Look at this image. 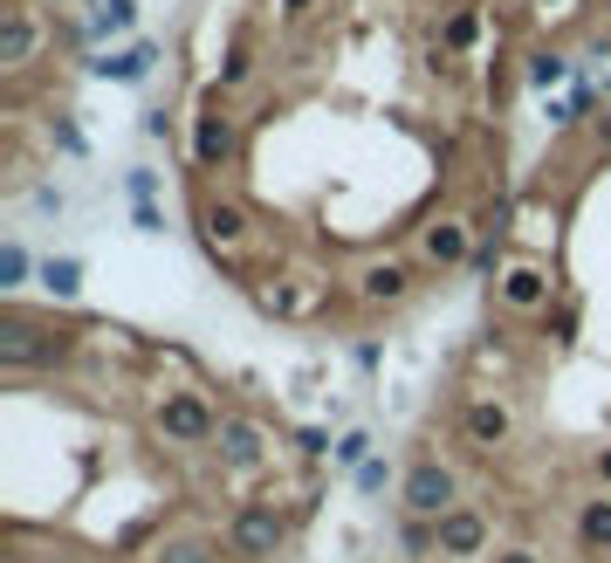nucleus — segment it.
I'll return each mask as SVG.
<instances>
[{
	"instance_id": "obj_1",
	"label": "nucleus",
	"mask_w": 611,
	"mask_h": 563,
	"mask_svg": "<svg viewBox=\"0 0 611 563\" xmlns=\"http://www.w3.org/2000/svg\"><path fill=\"white\" fill-rule=\"evenodd\" d=\"M193 234H199V248L214 254V268H227V275L254 282V275H247V248H254V214L241 207L234 193H220V186H199V193H193Z\"/></svg>"
},
{
	"instance_id": "obj_2",
	"label": "nucleus",
	"mask_w": 611,
	"mask_h": 563,
	"mask_svg": "<svg viewBox=\"0 0 611 563\" xmlns=\"http://www.w3.org/2000/svg\"><path fill=\"white\" fill-rule=\"evenodd\" d=\"M254 310L275 317V323H323L330 302H337V282H330L323 268H268L247 282Z\"/></svg>"
},
{
	"instance_id": "obj_3",
	"label": "nucleus",
	"mask_w": 611,
	"mask_h": 563,
	"mask_svg": "<svg viewBox=\"0 0 611 563\" xmlns=\"http://www.w3.org/2000/svg\"><path fill=\"white\" fill-rule=\"evenodd\" d=\"M145 413H151V433H159L165 447H214V433H220V405L199 392V386H159L145 399Z\"/></svg>"
},
{
	"instance_id": "obj_4",
	"label": "nucleus",
	"mask_w": 611,
	"mask_h": 563,
	"mask_svg": "<svg viewBox=\"0 0 611 563\" xmlns=\"http://www.w3.org/2000/svg\"><path fill=\"white\" fill-rule=\"evenodd\" d=\"M69 357H76V330L35 323V317H21V310L0 317V371H8V378H21V371H56V365H69Z\"/></svg>"
},
{
	"instance_id": "obj_5",
	"label": "nucleus",
	"mask_w": 611,
	"mask_h": 563,
	"mask_svg": "<svg viewBox=\"0 0 611 563\" xmlns=\"http://www.w3.org/2000/svg\"><path fill=\"white\" fill-rule=\"evenodd\" d=\"M289 508L275 502V495H254V502H241L234 516H227V556L234 563H275L289 550Z\"/></svg>"
},
{
	"instance_id": "obj_6",
	"label": "nucleus",
	"mask_w": 611,
	"mask_h": 563,
	"mask_svg": "<svg viewBox=\"0 0 611 563\" xmlns=\"http://www.w3.org/2000/svg\"><path fill=\"white\" fill-rule=\"evenodd\" d=\"M56 42V21H48L35 0H8L0 8V76L8 83H21V76L35 69V56Z\"/></svg>"
},
{
	"instance_id": "obj_7",
	"label": "nucleus",
	"mask_w": 611,
	"mask_h": 563,
	"mask_svg": "<svg viewBox=\"0 0 611 563\" xmlns=\"http://www.w3.org/2000/svg\"><path fill=\"white\" fill-rule=\"evenodd\" d=\"M447 508H461V474H453V468H447L440 453H419L413 468L399 474V516L440 522Z\"/></svg>"
},
{
	"instance_id": "obj_8",
	"label": "nucleus",
	"mask_w": 611,
	"mask_h": 563,
	"mask_svg": "<svg viewBox=\"0 0 611 563\" xmlns=\"http://www.w3.org/2000/svg\"><path fill=\"white\" fill-rule=\"evenodd\" d=\"M186 151H193V172H234V159H241V117L220 104V90L193 111Z\"/></svg>"
},
{
	"instance_id": "obj_9",
	"label": "nucleus",
	"mask_w": 611,
	"mask_h": 563,
	"mask_svg": "<svg viewBox=\"0 0 611 563\" xmlns=\"http://www.w3.org/2000/svg\"><path fill=\"white\" fill-rule=\"evenodd\" d=\"M488 289H495V310H502V317H550L556 268H550V262H508Z\"/></svg>"
},
{
	"instance_id": "obj_10",
	"label": "nucleus",
	"mask_w": 611,
	"mask_h": 563,
	"mask_svg": "<svg viewBox=\"0 0 611 563\" xmlns=\"http://www.w3.org/2000/svg\"><path fill=\"white\" fill-rule=\"evenodd\" d=\"M350 296H358L365 310H405V302L419 296V268L399 262V254H371V262L350 275Z\"/></svg>"
},
{
	"instance_id": "obj_11",
	"label": "nucleus",
	"mask_w": 611,
	"mask_h": 563,
	"mask_svg": "<svg viewBox=\"0 0 611 563\" xmlns=\"http://www.w3.org/2000/svg\"><path fill=\"white\" fill-rule=\"evenodd\" d=\"M227 474H254L262 460L275 453V440H268V426L254 420V413H220V433H214V447H207Z\"/></svg>"
},
{
	"instance_id": "obj_12",
	"label": "nucleus",
	"mask_w": 611,
	"mask_h": 563,
	"mask_svg": "<svg viewBox=\"0 0 611 563\" xmlns=\"http://www.w3.org/2000/svg\"><path fill=\"white\" fill-rule=\"evenodd\" d=\"M474 248H481V227L461 220V214H433V220L419 227V262H426V268H440V275L468 268V262H474Z\"/></svg>"
},
{
	"instance_id": "obj_13",
	"label": "nucleus",
	"mask_w": 611,
	"mask_h": 563,
	"mask_svg": "<svg viewBox=\"0 0 611 563\" xmlns=\"http://www.w3.org/2000/svg\"><path fill=\"white\" fill-rule=\"evenodd\" d=\"M461 433H468V447H481V453L516 447V405H508L502 392H474L461 405Z\"/></svg>"
},
{
	"instance_id": "obj_14",
	"label": "nucleus",
	"mask_w": 611,
	"mask_h": 563,
	"mask_svg": "<svg viewBox=\"0 0 611 563\" xmlns=\"http://www.w3.org/2000/svg\"><path fill=\"white\" fill-rule=\"evenodd\" d=\"M433 536H440V556L468 563V556H488V543H495V522L481 516L474 502H461V508H447V516L433 522Z\"/></svg>"
},
{
	"instance_id": "obj_15",
	"label": "nucleus",
	"mask_w": 611,
	"mask_h": 563,
	"mask_svg": "<svg viewBox=\"0 0 611 563\" xmlns=\"http://www.w3.org/2000/svg\"><path fill=\"white\" fill-rule=\"evenodd\" d=\"M165 62V48L159 42H131V48H96V56L83 62L96 83H124V90H138V83H151V69Z\"/></svg>"
},
{
	"instance_id": "obj_16",
	"label": "nucleus",
	"mask_w": 611,
	"mask_h": 563,
	"mask_svg": "<svg viewBox=\"0 0 611 563\" xmlns=\"http://www.w3.org/2000/svg\"><path fill=\"white\" fill-rule=\"evenodd\" d=\"M577 550L584 556H611V489L577 502Z\"/></svg>"
},
{
	"instance_id": "obj_17",
	"label": "nucleus",
	"mask_w": 611,
	"mask_h": 563,
	"mask_svg": "<svg viewBox=\"0 0 611 563\" xmlns=\"http://www.w3.org/2000/svg\"><path fill=\"white\" fill-rule=\"evenodd\" d=\"M131 28H138V0H90V21H83L90 42H117Z\"/></svg>"
},
{
	"instance_id": "obj_18",
	"label": "nucleus",
	"mask_w": 611,
	"mask_h": 563,
	"mask_svg": "<svg viewBox=\"0 0 611 563\" xmlns=\"http://www.w3.org/2000/svg\"><path fill=\"white\" fill-rule=\"evenodd\" d=\"M35 282H42L56 302H76V296H83V262H76V254H42Z\"/></svg>"
},
{
	"instance_id": "obj_19",
	"label": "nucleus",
	"mask_w": 611,
	"mask_h": 563,
	"mask_svg": "<svg viewBox=\"0 0 611 563\" xmlns=\"http://www.w3.org/2000/svg\"><path fill=\"white\" fill-rule=\"evenodd\" d=\"M522 83L550 96L556 83H577V62H570V56H556V48H537V56L522 62Z\"/></svg>"
},
{
	"instance_id": "obj_20",
	"label": "nucleus",
	"mask_w": 611,
	"mask_h": 563,
	"mask_svg": "<svg viewBox=\"0 0 611 563\" xmlns=\"http://www.w3.org/2000/svg\"><path fill=\"white\" fill-rule=\"evenodd\" d=\"M474 42H481V8H474V0H461V8L440 21V56H468Z\"/></svg>"
},
{
	"instance_id": "obj_21",
	"label": "nucleus",
	"mask_w": 611,
	"mask_h": 563,
	"mask_svg": "<svg viewBox=\"0 0 611 563\" xmlns=\"http://www.w3.org/2000/svg\"><path fill=\"white\" fill-rule=\"evenodd\" d=\"M35 268H42V262L28 254V241H21V234H8V241H0V296L28 289V275H35Z\"/></svg>"
},
{
	"instance_id": "obj_22",
	"label": "nucleus",
	"mask_w": 611,
	"mask_h": 563,
	"mask_svg": "<svg viewBox=\"0 0 611 563\" xmlns=\"http://www.w3.org/2000/svg\"><path fill=\"white\" fill-rule=\"evenodd\" d=\"M151 563H220V550L207 536H165V543L151 550Z\"/></svg>"
},
{
	"instance_id": "obj_23",
	"label": "nucleus",
	"mask_w": 611,
	"mask_h": 563,
	"mask_svg": "<svg viewBox=\"0 0 611 563\" xmlns=\"http://www.w3.org/2000/svg\"><path fill=\"white\" fill-rule=\"evenodd\" d=\"M371 453H378V447H371V433H365V426H344V433H337V447H330V460H337V468H350V474H358Z\"/></svg>"
},
{
	"instance_id": "obj_24",
	"label": "nucleus",
	"mask_w": 611,
	"mask_h": 563,
	"mask_svg": "<svg viewBox=\"0 0 611 563\" xmlns=\"http://www.w3.org/2000/svg\"><path fill=\"white\" fill-rule=\"evenodd\" d=\"M350 489H358L365 502H378V495H385V489H392V460H385V453H371V460H365V468H358V474H350Z\"/></svg>"
},
{
	"instance_id": "obj_25",
	"label": "nucleus",
	"mask_w": 611,
	"mask_h": 563,
	"mask_svg": "<svg viewBox=\"0 0 611 563\" xmlns=\"http://www.w3.org/2000/svg\"><path fill=\"white\" fill-rule=\"evenodd\" d=\"M399 543H405V556H440V536L419 516H399Z\"/></svg>"
},
{
	"instance_id": "obj_26",
	"label": "nucleus",
	"mask_w": 611,
	"mask_h": 563,
	"mask_svg": "<svg viewBox=\"0 0 611 563\" xmlns=\"http://www.w3.org/2000/svg\"><path fill=\"white\" fill-rule=\"evenodd\" d=\"M48 138H56V151H62V159H90V138H83V124H76L69 111H62L56 124H48Z\"/></svg>"
},
{
	"instance_id": "obj_27",
	"label": "nucleus",
	"mask_w": 611,
	"mask_h": 563,
	"mask_svg": "<svg viewBox=\"0 0 611 563\" xmlns=\"http://www.w3.org/2000/svg\"><path fill=\"white\" fill-rule=\"evenodd\" d=\"M254 76V56H247V42H227V56H220V90H241Z\"/></svg>"
},
{
	"instance_id": "obj_28",
	"label": "nucleus",
	"mask_w": 611,
	"mask_h": 563,
	"mask_svg": "<svg viewBox=\"0 0 611 563\" xmlns=\"http://www.w3.org/2000/svg\"><path fill=\"white\" fill-rule=\"evenodd\" d=\"M159 193H165V172H151V165L124 172V199H131V207H138V199H159Z\"/></svg>"
},
{
	"instance_id": "obj_29",
	"label": "nucleus",
	"mask_w": 611,
	"mask_h": 563,
	"mask_svg": "<svg viewBox=\"0 0 611 563\" xmlns=\"http://www.w3.org/2000/svg\"><path fill=\"white\" fill-rule=\"evenodd\" d=\"M131 234H145V241L165 234V207H159V199H138V207H131Z\"/></svg>"
},
{
	"instance_id": "obj_30",
	"label": "nucleus",
	"mask_w": 611,
	"mask_h": 563,
	"mask_svg": "<svg viewBox=\"0 0 611 563\" xmlns=\"http://www.w3.org/2000/svg\"><path fill=\"white\" fill-rule=\"evenodd\" d=\"M330 447H337V433H330V426H296V453L302 460H323Z\"/></svg>"
},
{
	"instance_id": "obj_31",
	"label": "nucleus",
	"mask_w": 611,
	"mask_h": 563,
	"mask_svg": "<svg viewBox=\"0 0 611 563\" xmlns=\"http://www.w3.org/2000/svg\"><path fill=\"white\" fill-rule=\"evenodd\" d=\"M350 365H358V371L371 378L378 365H385V344H378V337H358V344H350Z\"/></svg>"
},
{
	"instance_id": "obj_32",
	"label": "nucleus",
	"mask_w": 611,
	"mask_h": 563,
	"mask_svg": "<svg viewBox=\"0 0 611 563\" xmlns=\"http://www.w3.org/2000/svg\"><path fill=\"white\" fill-rule=\"evenodd\" d=\"M28 207H35V214H62L69 193H62V186H28Z\"/></svg>"
},
{
	"instance_id": "obj_33",
	"label": "nucleus",
	"mask_w": 611,
	"mask_h": 563,
	"mask_svg": "<svg viewBox=\"0 0 611 563\" xmlns=\"http://www.w3.org/2000/svg\"><path fill=\"white\" fill-rule=\"evenodd\" d=\"M488 563H543V550H537V543H508V550H495Z\"/></svg>"
},
{
	"instance_id": "obj_34",
	"label": "nucleus",
	"mask_w": 611,
	"mask_h": 563,
	"mask_svg": "<svg viewBox=\"0 0 611 563\" xmlns=\"http://www.w3.org/2000/svg\"><path fill=\"white\" fill-rule=\"evenodd\" d=\"M591 138H598V151H611V96H604V117H591Z\"/></svg>"
},
{
	"instance_id": "obj_35",
	"label": "nucleus",
	"mask_w": 611,
	"mask_h": 563,
	"mask_svg": "<svg viewBox=\"0 0 611 563\" xmlns=\"http://www.w3.org/2000/svg\"><path fill=\"white\" fill-rule=\"evenodd\" d=\"M138 131H145V138H165V131H172V117H165V111H145Z\"/></svg>"
},
{
	"instance_id": "obj_36",
	"label": "nucleus",
	"mask_w": 611,
	"mask_h": 563,
	"mask_svg": "<svg viewBox=\"0 0 611 563\" xmlns=\"http://www.w3.org/2000/svg\"><path fill=\"white\" fill-rule=\"evenodd\" d=\"M529 8H537V14L550 21V14H577V0H529Z\"/></svg>"
},
{
	"instance_id": "obj_37",
	"label": "nucleus",
	"mask_w": 611,
	"mask_h": 563,
	"mask_svg": "<svg viewBox=\"0 0 611 563\" xmlns=\"http://www.w3.org/2000/svg\"><path fill=\"white\" fill-rule=\"evenodd\" d=\"M275 8H283L289 21H302V14H310V8H316V0H275Z\"/></svg>"
},
{
	"instance_id": "obj_38",
	"label": "nucleus",
	"mask_w": 611,
	"mask_h": 563,
	"mask_svg": "<svg viewBox=\"0 0 611 563\" xmlns=\"http://www.w3.org/2000/svg\"><path fill=\"white\" fill-rule=\"evenodd\" d=\"M598 481H604V489H611V447L598 453Z\"/></svg>"
},
{
	"instance_id": "obj_39",
	"label": "nucleus",
	"mask_w": 611,
	"mask_h": 563,
	"mask_svg": "<svg viewBox=\"0 0 611 563\" xmlns=\"http://www.w3.org/2000/svg\"><path fill=\"white\" fill-rule=\"evenodd\" d=\"M604 96H611V76H604Z\"/></svg>"
},
{
	"instance_id": "obj_40",
	"label": "nucleus",
	"mask_w": 611,
	"mask_h": 563,
	"mask_svg": "<svg viewBox=\"0 0 611 563\" xmlns=\"http://www.w3.org/2000/svg\"><path fill=\"white\" fill-rule=\"evenodd\" d=\"M48 8H56V0H48Z\"/></svg>"
}]
</instances>
